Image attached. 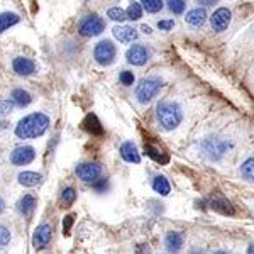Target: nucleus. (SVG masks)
Segmentation results:
<instances>
[{"label":"nucleus","instance_id":"f257e3e1","mask_svg":"<svg viewBox=\"0 0 254 254\" xmlns=\"http://www.w3.org/2000/svg\"><path fill=\"white\" fill-rule=\"evenodd\" d=\"M49 117L43 112H32V114L22 117L16 126V136L20 139H36L43 136L49 127Z\"/></svg>","mask_w":254,"mask_h":254},{"label":"nucleus","instance_id":"f03ea898","mask_svg":"<svg viewBox=\"0 0 254 254\" xmlns=\"http://www.w3.org/2000/svg\"><path fill=\"white\" fill-rule=\"evenodd\" d=\"M156 121L163 130H173L183 121V109L175 100H163L156 107Z\"/></svg>","mask_w":254,"mask_h":254},{"label":"nucleus","instance_id":"7ed1b4c3","mask_svg":"<svg viewBox=\"0 0 254 254\" xmlns=\"http://www.w3.org/2000/svg\"><path fill=\"white\" fill-rule=\"evenodd\" d=\"M161 87H163V80L159 77H146L137 83L136 87V98L139 104L146 105L159 94Z\"/></svg>","mask_w":254,"mask_h":254},{"label":"nucleus","instance_id":"20e7f679","mask_svg":"<svg viewBox=\"0 0 254 254\" xmlns=\"http://www.w3.org/2000/svg\"><path fill=\"white\" fill-rule=\"evenodd\" d=\"M229 149V144L225 139H221L217 136H208L200 143V151L207 159L219 161Z\"/></svg>","mask_w":254,"mask_h":254},{"label":"nucleus","instance_id":"39448f33","mask_svg":"<svg viewBox=\"0 0 254 254\" xmlns=\"http://www.w3.org/2000/svg\"><path fill=\"white\" fill-rule=\"evenodd\" d=\"M104 31H105V20L98 14H88L78 24V32L85 37L100 36Z\"/></svg>","mask_w":254,"mask_h":254},{"label":"nucleus","instance_id":"423d86ee","mask_svg":"<svg viewBox=\"0 0 254 254\" xmlns=\"http://www.w3.org/2000/svg\"><path fill=\"white\" fill-rule=\"evenodd\" d=\"M115 56H117V48L112 41L104 39L100 43L95 44L94 48V58L100 66H109L115 61Z\"/></svg>","mask_w":254,"mask_h":254},{"label":"nucleus","instance_id":"0eeeda50","mask_svg":"<svg viewBox=\"0 0 254 254\" xmlns=\"http://www.w3.org/2000/svg\"><path fill=\"white\" fill-rule=\"evenodd\" d=\"M149 58H151V51L149 48L144 46V44H132L126 53L127 63L132 64V66H144V64L149 61Z\"/></svg>","mask_w":254,"mask_h":254},{"label":"nucleus","instance_id":"6e6552de","mask_svg":"<svg viewBox=\"0 0 254 254\" xmlns=\"http://www.w3.org/2000/svg\"><path fill=\"white\" fill-rule=\"evenodd\" d=\"M232 20V12L227 9V7H219L214 14L210 16V26L215 32H224L229 27Z\"/></svg>","mask_w":254,"mask_h":254},{"label":"nucleus","instance_id":"1a4fd4ad","mask_svg":"<svg viewBox=\"0 0 254 254\" xmlns=\"http://www.w3.org/2000/svg\"><path fill=\"white\" fill-rule=\"evenodd\" d=\"M77 176L81 181H87V183H94L95 180H98L102 175V166L98 163H81L75 170Z\"/></svg>","mask_w":254,"mask_h":254},{"label":"nucleus","instance_id":"9d476101","mask_svg":"<svg viewBox=\"0 0 254 254\" xmlns=\"http://www.w3.org/2000/svg\"><path fill=\"white\" fill-rule=\"evenodd\" d=\"M36 158V149L32 146H19L10 153L9 159L16 166H24V164H29Z\"/></svg>","mask_w":254,"mask_h":254},{"label":"nucleus","instance_id":"9b49d317","mask_svg":"<svg viewBox=\"0 0 254 254\" xmlns=\"http://www.w3.org/2000/svg\"><path fill=\"white\" fill-rule=\"evenodd\" d=\"M12 70L19 77H31L37 71V64L31 58L26 56H16L12 60Z\"/></svg>","mask_w":254,"mask_h":254},{"label":"nucleus","instance_id":"f8f14e48","mask_svg":"<svg viewBox=\"0 0 254 254\" xmlns=\"http://www.w3.org/2000/svg\"><path fill=\"white\" fill-rule=\"evenodd\" d=\"M51 236H53V227L49 224H41L39 227L34 231L32 236V246L36 251L39 249H44L51 241Z\"/></svg>","mask_w":254,"mask_h":254},{"label":"nucleus","instance_id":"ddd939ff","mask_svg":"<svg viewBox=\"0 0 254 254\" xmlns=\"http://www.w3.org/2000/svg\"><path fill=\"white\" fill-rule=\"evenodd\" d=\"M112 34H114L115 39L122 44L132 43V41H136L137 36H139V32L130 26H115L114 29H112Z\"/></svg>","mask_w":254,"mask_h":254},{"label":"nucleus","instance_id":"4468645a","mask_svg":"<svg viewBox=\"0 0 254 254\" xmlns=\"http://www.w3.org/2000/svg\"><path fill=\"white\" fill-rule=\"evenodd\" d=\"M185 20L191 27H202L207 22V12H205L204 7H195V9L188 10L187 16H185Z\"/></svg>","mask_w":254,"mask_h":254},{"label":"nucleus","instance_id":"2eb2a0df","mask_svg":"<svg viewBox=\"0 0 254 254\" xmlns=\"http://www.w3.org/2000/svg\"><path fill=\"white\" fill-rule=\"evenodd\" d=\"M121 158L126 161V163H134V164L141 163L139 151H137L136 144L130 143V141H126V143L121 146Z\"/></svg>","mask_w":254,"mask_h":254},{"label":"nucleus","instance_id":"dca6fc26","mask_svg":"<svg viewBox=\"0 0 254 254\" xmlns=\"http://www.w3.org/2000/svg\"><path fill=\"white\" fill-rule=\"evenodd\" d=\"M34 208H36V197L31 193L24 195L22 198L19 200V204H17V210L20 212V214L24 215V217H29V215H32Z\"/></svg>","mask_w":254,"mask_h":254},{"label":"nucleus","instance_id":"f3484780","mask_svg":"<svg viewBox=\"0 0 254 254\" xmlns=\"http://www.w3.org/2000/svg\"><path fill=\"white\" fill-rule=\"evenodd\" d=\"M17 181H19V185H22V187L31 188L43 181V175L34 173V171H22V173H19V176H17Z\"/></svg>","mask_w":254,"mask_h":254},{"label":"nucleus","instance_id":"a211bd4d","mask_svg":"<svg viewBox=\"0 0 254 254\" xmlns=\"http://www.w3.org/2000/svg\"><path fill=\"white\" fill-rule=\"evenodd\" d=\"M183 236L180 232H168V236L164 238V246H166L168 251L171 253H178L183 246Z\"/></svg>","mask_w":254,"mask_h":254},{"label":"nucleus","instance_id":"6ab92c4d","mask_svg":"<svg viewBox=\"0 0 254 254\" xmlns=\"http://www.w3.org/2000/svg\"><path fill=\"white\" fill-rule=\"evenodd\" d=\"M10 100H12L17 107L24 109L32 102V97H31L29 92H26L24 88H16V90L12 92V95H10Z\"/></svg>","mask_w":254,"mask_h":254},{"label":"nucleus","instance_id":"aec40b11","mask_svg":"<svg viewBox=\"0 0 254 254\" xmlns=\"http://www.w3.org/2000/svg\"><path fill=\"white\" fill-rule=\"evenodd\" d=\"M20 20V16L16 12H2L0 14V34L5 32L7 29H10L12 26H16Z\"/></svg>","mask_w":254,"mask_h":254},{"label":"nucleus","instance_id":"412c9836","mask_svg":"<svg viewBox=\"0 0 254 254\" xmlns=\"http://www.w3.org/2000/svg\"><path fill=\"white\" fill-rule=\"evenodd\" d=\"M153 190L156 191V193L166 197V195L171 191L170 181H168L166 178L163 176V175H156V176H154V180H153Z\"/></svg>","mask_w":254,"mask_h":254},{"label":"nucleus","instance_id":"4be33fe9","mask_svg":"<svg viewBox=\"0 0 254 254\" xmlns=\"http://www.w3.org/2000/svg\"><path fill=\"white\" fill-rule=\"evenodd\" d=\"M210 207L214 208V210L222 212V214H229V215H232V214H234V208H232V205L229 204V202L225 200L224 197L212 198V200H210Z\"/></svg>","mask_w":254,"mask_h":254},{"label":"nucleus","instance_id":"5701e85b","mask_svg":"<svg viewBox=\"0 0 254 254\" xmlns=\"http://www.w3.org/2000/svg\"><path fill=\"white\" fill-rule=\"evenodd\" d=\"M83 126H85V129H87L88 132H92V134H97V136H100V134H104V129H102V124H100V122H98L97 115H94V114L87 115V119H85Z\"/></svg>","mask_w":254,"mask_h":254},{"label":"nucleus","instance_id":"b1692460","mask_svg":"<svg viewBox=\"0 0 254 254\" xmlns=\"http://www.w3.org/2000/svg\"><path fill=\"white\" fill-rule=\"evenodd\" d=\"M146 149V154L151 158V159H154L156 163H161V164H166L168 161H170V158L166 156V154L163 153L161 149H158V147H153V146H146L144 147Z\"/></svg>","mask_w":254,"mask_h":254},{"label":"nucleus","instance_id":"393cba45","mask_svg":"<svg viewBox=\"0 0 254 254\" xmlns=\"http://www.w3.org/2000/svg\"><path fill=\"white\" fill-rule=\"evenodd\" d=\"M143 5H141V2H136V0H132V2L129 3V7H127L126 14H127V19L130 20H139L141 17H143Z\"/></svg>","mask_w":254,"mask_h":254},{"label":"nucleus","instance_id":"a878e982","mask_svg":"<svg viewBox=\"0 0 254 254\" xmlns=\"http://www.w3.org/2000/svg\"><path fill=\"white\" fill-rule=\"evenodd\" d=\"M241 176L248 181H253L254 183V158H249L242 163L241 166Z\"/></svg>","mask_w":254,"mask_h":254},{"label":"nucleus","instance_id":"bb28decb","mask_svg":"<svg viewBox=\"0 0 254 254\" xmlns=\"http://www.w3.org/2000/svg\"><path fill=\"white\" fill-rule=\"evenodd\" d=\"M166 7L171 14L181 16L187 9V0H166Z\"/></svg>","mask_w":254,"mask_h":254},{"label":"nucleus","instance_id":"cd10ccee","mask_svg":"<svg viewBox=\"0 0 254 254\" xmlns=\"http://www.w3.org/2000/svg\"><path fill=\"white\" fill-rule=\"evenodd\" d=\"M141 5L146 12L158 14L163 10V0H141Z\"/></svg>","mask_w":254,"mask_h":254},{"label":"nucleus","instance_id":"c85d7f7f","mask_svg":"<svg viewBox=\"0 0 254 254\" xmlns=\"http://www.w3.org/2000/svg\"><path fill=\"white\" fill-rule=\"evenodd\" d=\"M75 200H77V191H75L73 187H68L61 191V204L64 207H71L75 204Z\"/></svg>","mask_w":254,"mask_h":254},{"label":"nucleus","instance_id":"c756f323","mask_svg":"<svg viewBox=\"0 0 254 254\" xmlns=\"http://www.w3.org/2000/svg\"><path fill=\"white\" fill-rule=\"evenodd\" d=\"M107 17L115 20V22H124L127 19V14H126V10L121 9V7H111V9L107 10Z\"/></svg>","mask_w":254,"mask_h":254},{"label":"nucleus","instance_id":"7c9ffc66","mask_svg":"<svg viewBox=\"0 0 254 254\" xmlns=\"http://www.w3.org/2000/svg\"><path fill=\"white\" fill-rule=\"evenodd\" d=\"M119 80H121V83L124 85V87H130V85H134L136 77H134L132 71L124 70V71H121V75H119Z\"/></svg>","mask_w":254,"mask_h":254},{"label":"nucleus","instance_id":"2f4dec72","mask_svg":"<svg viewBox=\"0 0 254 254\" xmlns=\"http://www.w3.org/2000/svg\"><path fill=\"white\" fill-rule=\"evenodd\" d=\"M10 239H12L10 231L5 227V225H0V248H5V246H9Z\"/></svg>","mask_w":254,"mask_h":254},{"label":"nucleus","instance_id":"473e14b6","mask_svg":"<svg viewBox=\"0 0 254 254\" xmlns=\"http://www.w3.org/2000/svg\"><path fill=\"white\" fill-rule=\"evenodd\" d=\"M92 188H94L97 193H105V190L109 188L107 178H98V180H95L94 183H92Z\"/></svg>","mask_w":254,"mask_h":254},{"label":"nucleus","instance_id":"72a5a7b5","mask_svg":"<svg viewBox=\"0 0 254 254\" xmlns=\"http://www.w3.org/2000/svg\"><path fill=\"white\" fill-rule=\"evenodd\" d=\"M12 107H14V102L12 100H0V115H7L12 112Z\"/></svg>","mask_w":254,"mask_h":254},{"label":"nucleus","instance_id":"f704fd0d","mask_svg":"<svg viewBox=\"0 0 254 254\" xmlns=\"http://www.w3.org/2000/svg\"><path fill=\"white\" fill-rule=\"evenodd\" d=\"M73 221H75L73 215H66V217L63 219V234L64 236H70V231H71V225H73Z\"/></svg>","mask_w":254,"mask_h":254},{"label":"nucleus","instance_id":"c9c22d12","mask_svg":"<svg viewBox=\"0 0 254 254\" xmlns=\"http://www.w3.org/2000/svg\"><path fill=\"white\" fill-rule=\"evenodd\" d=\"M173 27H175V20L173 19L159 20V22H158V29L159 31H171Z\"/></svg>","mask_w":254,"mask_h":254},{"label":"nucleus","instance_id":"e433bc0d","mask_svg":"<svg viewBox=\"0 0 254 254\" xmlns=\"http://www.w3.org/2000/svg\"><path fill=\"white\" fill-rule=\"evenodd\" d=\"M221 0H197V3H200V5L204 7H210V5H215V3H219Z\"/></svg>","mask_w":254,"mask_h":254},{"label":"nucleus","instance_id":"4c0bfd02","mask_svg":"<svg viewBox=\"0 0 254 254\" xmlns=\"http://www.w3.org/2000/svg\"><path fill=\"white\" fill-rule=\"evenodd\" d=\"M141 31H143L144 34H153V29H151L149 26H146V24H143V26H141Z\"/></svg>","mask_w":254,"mask_h":254},{"label":"nucleus","instance_id":"58836bf2","mask_svg":"<svg viewBox=\"0 0 254 254\" xmlns=\"http://www.w3.org/2000/svg\"><path fill=\"white\" fill-rule=\"evenodd\" d=\"M3 210H5V200H3V198L0 197V214H2Z\"/></svg>","mask_w":254,"mask_h":254},{"label":"nucleus","instance_id":"ea45409f","mask_svg":"<svg viewBox=\"0 0 254 254\" xmlns=\"http://www.w3.org/2000/svg\"><path fill=\"white\" fill-rule=\"evenodd\" d=\"M248 254H254V244L249 246V249H248Z\"/></svg>","mask_w":254,"mask_h":254},{"label":"nucleus","instance_id":"a19ab883","mask_svg":"<svg viewBox=\"0 0 254 254\" xmlns=\"http://www.w3.org/2000/svg\"><path fill=\"white\" fill-rule=\"evenodd\" d=\"M215 254H227V253H224V251H219V253H215Z\"/></svg>","mask_w":254,"mask_h":254},{"label":"nucleus","instance_id":"79ce46f5","mask_svg":"<svg viewBox=\"0 0 254 254\" xmlns=\"http://www.w3.org/2000/svg\"><path fill=\"white\" fill-rule=\"evenodd\" d=\"M191 254H202L200 251H193V253H191Z\"/></svg>","mask_w":254,"mask_h":254}]
</instances>
